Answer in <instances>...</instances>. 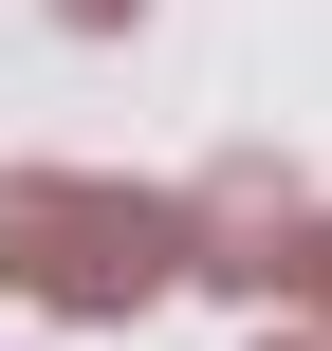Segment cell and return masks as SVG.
Listing matches in <instances>:
<instances>
[{
	"label": "cell",
	"instance_id": "obj_2",
	"mask_svg": "<svg viewBox=\"0 0 332 351\" xmlns=\"http://www.w3.org/2000/svg\"><path fill=\"white\" fill-rule=\"evenodd\" d=\"M259 296H296V315H332V222H314V204L277 222V259H259Z\"/></svg>",
	"mask_w": 332,
	"mask_h": 351
},
{
	"label": "cell",
	"instance_id": "obj_3",
	"mask_svg": "<svg viewBox=\"0 0 332 351\" xmlns=\"http://www.w3.org/2000/svg\"><path fill=\"white\" fill-rule=\"evenodd\" d=\"M74 19H129V0H74Z\"/></svg>",
	"mask_w": 332,
	"mask_h": 351
},
{
	"label": "cell",
	"instance_id": "obj_1",
	"mask_svg": "<svg viewBox=\"0 0 332 351\" xmlns=\"http://www.w3.org/2000/svg\"><path fill=\"white\" fill-rule=\"evenodd\" d=\"M0 278L55 296V315H129V296L185 278V204H148V185H74V167H18V185H0Z\"/></svg>",
	"mask_w": 332,
	"mask_h": 351
},
{
	"label": "cell",
	"instance_id": "obj_4",
	"mask_svg": "<svg viewBox=\"0 0 332 351\" xmlns=\"http://www.w3.org/2000/svg\"><path fill=\"white\" fill-rule=\"evenodd\" d=\"M277 351H332V333H277Z\"/></svg>",
	"mask_w": 332,
	"mask_h": 351
}]
</instances>
